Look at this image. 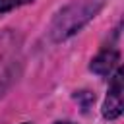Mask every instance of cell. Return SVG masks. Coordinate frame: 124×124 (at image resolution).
<instances>
[{"label": "cell", "mask_w": 124, "mask_h": 124, "mask_svg": "<svg viewBox=\"0 0 124 124\" xmlns=\"http://www.w3.org/2000/svg\"><path fill=\"white\" fill-rule=\"evenodd\" d=\"M29 2H33V0H0V14L16 10V8H19L23 4H29Z\"/></svg>", "instance_id": "cell-5"}, {"label": "cell", "mask_w": 124, "mask_h": 124, "mask_svg": "<svg viewBox=\"0 0 124 124\" xmlns=\"http://www.w3.org/2000/svg\"><path fill=\"white\" fill-rule=\"evenodd\" d=\"M23 124H29V122H23Z\"/></svg>", "instance_id": "cell-7"}, {"label": "cell", "mask_w": 124, "mask_h": 124, "mask_svg": "<svg viewBox=\"0 0 124 124\" xmlns=\"http://www.w3.org/2000/svg\"><path fill=\"white\" fill-rule=\"evenodd\" d=\"M122 93H124V85H122V70L118 68L114 72V76L110 78V83H108V93H107V99H105V105H103V116L108 118V120H114L122 114V108H124V103H122Z\"/></svg>", "instance_id": "cell-2"}, {"label": "cell", "mask_w": 124, "mask_h": 124, "mask_svg": "<svg viewBox=\"0 0 124 124\" xmlns=\"http://www.w3.org/2000/svg\"><path fill=\"white\" fill-rule=\"evenodd\" d=\"M103 0H74L66 8H62L52 25H50V37L54 41L68 39L76 31H79L89 19L95 17V14L101 10Z\"/></svg>", "instance_id": "cell-1"}, {"label": "cell", "mask_w": 124, "mask_h": 124, "mask_svg": "<svg viewBox=\"0 0 124 124\" xmlns=\"http://www.w3.org/2000/svg\"><path fill=\"white\" fill-rule=\"evenodd\" d=\"M118 60H120L118 50H114V48H105V50H101V52L91 60V70H93L95 74H99V76H107V74H110V70H112L114 66H118Z\"/></svg>", "instance_id": "cell-3"}, {"label": "cell", "mask_w": 124, "mask_h": 124, "mask_svg": "<svg viewBox=\"0 0 124 124\" xmlns=\"http://www.w3.org/2000/svg\"><path fill=\"white\" fill-rule=\"evenodd\" d=\"M14 74H16V64H14V60L0 58V95L6 91V87H8L10 81L14 79Z\"/></svg>", "instance_id": "cell-4"}, {"label": "cell", "mask_w": 124, "mask_h": 124, "mask_svg": "<svg viewBox=\"0 0 124 124\" xmlns=\"http://www.w3.org/2000/svg\"><path fill=\"white\" fill-rule=\"evenodd\" d=\"M54 124H74V122H70V120H60V122H54Z\"/></svg>", "instance_id": "cell-6"}]
</instances>
